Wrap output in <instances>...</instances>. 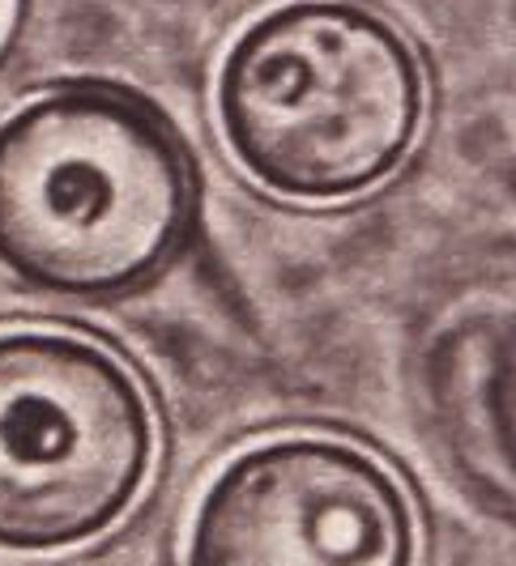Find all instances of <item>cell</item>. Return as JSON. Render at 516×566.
Masks as SVG:
<instances>
[{"label":"cell","mask_w":516,"mask_h":566,"mask_svg":"<svg viewBox=\"0 0 516 566\" xmlns=\"http://www.w3.org/2000/svg\"><path fill=\"white\" fill-rule=\"evenodd\" d=\"M0 18H4V0H0Z\"/></svg>","instance_id":"8992f818"},{"label":"cell","mask_w":516,"mask_h":566,"mask_svg":"<svg viewBox=\"0 0 516 566\" xmlns=\"http://www.w3.org/2000/svg\"><path fill=\"white\" fill-rule=\"evenodd\" d=\"M193 227V154L137 90L64 82L0 119V269L34 294H137Z\"/></svg>","instance_id":"6da1fadb"},{"label":"cell","mask_w":516,"mask_h":566,"mask_svg":"<svg viewBox=\"0 0 516 566\" xmlns=\"http://www.w3.org/2000/svg\"><path fill=\"white\" fill-rule=\"evenodd\" d=\"M158 452L133 367L64 328H0V549L60 554L112 533Z\"/></svg>","instance_id":"3957f363"},{"label":"cell","mask_w":516,"mask_h":566,"mask_svg":"<svg viewBox=\"0 0 516 566\" xmlns=\"http://www.w3.org/2000/svg\"><path fill=\"white\" fill-rule=\"evenodd\" d=\"M431 370L453 460L516 503V290L448 324Z\"/></svg>","instance_id":"5b68a950"},{"label":"cell","mask_w":516,"mask_h":566,"mask_svg":"<svg viewBox=\"0 0 516 566\" xmlns=\"http://www.w3.org/2000/svg\"><path fill=\"white\" fill-rule=\"evenodd\" d=\"M218 133L282 200H350L393 179L427 119L414 43L363 0H282L235 34L214 77Z\"/></svg>","instance_id":"7a4b0ae2"},{"label":"cell","mask_w":516,"mask_h":566,"mask_svg":"<svg viewBox=\"0 0 516 566\" xmlns=\"http://www.w3.org/2000/svg\"><path fill=\"white\" fill-rule=\"evenodd\" d=\"M419 528L384 460L333 434L252 443L197 499L184 566H414Z\"/></svg>","instance_id":"277c9868"}]
</instances>
